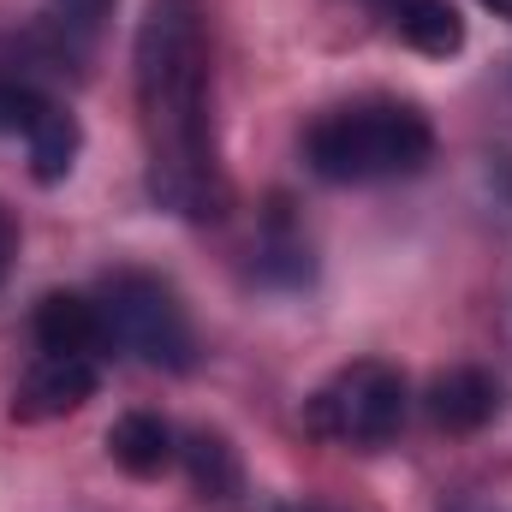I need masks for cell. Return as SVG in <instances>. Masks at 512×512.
Instances as JSON below:
<instances>
[{
	"label": "cell",
	"instance_id": "cell-1",
	"mask_svg": "<svg viewBox=\"0 0 512 512\" xmlns=\"http://www.w3.org/2000/svg\"><path fill=\"white\" fill-rule=\"evenodd\" d=\"M137 126L149 155V197L173 215L209 221L227 203L209 120V30L203 0H149L131 48Z\"/></svg>",
	"mask_w": 512,
	"mask_h": 512
},
{
	"label": "cell",
	"instance_id": "cell-2",
	"mask_svg": "<svg viewBox=\"0 0 512 512\" xmlns=\"http://www.w3.org/2000/svg\"><path fill=\"white\" fill-rule=\"evenodd\" d=\"M435 155V126L423 108L393 102V96H364L328 108L304 131V161L328 185H382V179H411Z\"/></svg>",
	"mask_w": 512,
	"mask_h": 512
},
{
	"label": "cell",
	"instance_id": "cell-3",
	"mask_svg": "<svg viewBox=\"0 0 512 512\" xmlns=\"http://www.w3.org/2000/svg\"><path fill=\"white\" fill-rule=\"evenodd\" d=\"M102 304V322H108V346H126L137 364L149 370H191L197 364V328L179 304V292L149 274V268H114L96 292Z\"/></svg>",
	"mask_w": 512,
	"mask_h": 512
},
{
	"label": "cell",
	"instance_id": "cell-4",
	"mask_svg": "<svg viewBox=\"0 0 512 512\" xmlns=\"http://www.w3.org/2000/svg\"><path fill=\"white\" fill-rule=\"evenodd\" d=\"M405 405H411L405 376H399L393 364L364 358V364L334 370L328 382L304 399V429H310L316 441H328V447L376 453V447H387V441L405 429Z\"/></svg>",
	"mask_w": 512,
	"mask_h": 512
},
{
	"label": "cell",
	"instance_id": "cell-5",
	"mask_svg": "<svg viewBox=\"0 0 512 512\" xmlns=\"http://www.w3.org/2000/svg\"><path fill=\"white\" fill-rule=\"evenodd\" d=\"M0 131L30 143V167H36L42 185L66 179L72 161H78V120L24 78H0Z\"/></svg>",
	"mask_w": 512,
	"mask_h": 512
},
{
	"label": "cell",
	"instance_id": "cell-6",
	"mask_svg": "<svg viewBox=\"0 0 512 512\" xmlns=\"http://www.w3.org/2000/svg\"><path fill=\"white\" fill-rule=\"evenodd\" d=\"M96 382H102V358H36L30 376L12 393V417L18 423H48V417H66L78 411L84 399H96Z\"/></svg>",
	"mask_w": 512,
	"mask_h": 512
},
{
	"label": "cell",
	"instance_id": "cell-7",
	"mask_svg": "<svg viewBox=\"0 0 512 512\" xmlns=\"http://www.w3.org/2000/svg\"><path fill=\"white\" fill-rule=\"evenodd\" d=\"M36 346L48 358H102L108 346V322H102V304L84 298V292H48L36 304Z\"/></svg>",
	"mask_w": 512,
	"mask_h": 512
},
{
	"label": "cell",
	"instance_id": "cell-8",
	"mask_svg": "<svg viewBox=\"0 0 512 512\" xmlns=\"http://www.w3.org/2000/svg\"><path fill=\"white\" fill-rule=\"evenodd\" d=\"M370 6L387 18V30L399 42H411L429 60H447V54L465 48V18L447 0H370Z\"/></svg>",
	"mask_w": 512,
	"mask_h": 512
},
{
	"label": "cell",
	"instance_id": "cell-9",
	"mask_svg": "<svg viewBox=\"0 0 512 512\" xmlns=\"http://www.w3.org/2000/svg\"><path fill=\"white\" fill-rule=\"evenodd\" d=\"M495 405H501L495 382H489L483 370H471V364L435 376V387H429V417H435L447 435H471V429H483V423L495 417Z\"/></svg>",
	"mask_w": 512,
	"mask_h": 512
},
{
	"label": "cell",
	"instance_id": "cell-10",
	"mask_svg": "<svg viewBox=\"0 0 512 512\" xmlns=\"http://www.w3.org/2000/svg\"><path fill=\"white\" fill-rule=\"evenodd\" d=\"M108 453L114 465L131 477H161L173 459H179V435L155 417V411H126L114 429H108Z\"/></svg>",
	"mask_w": 512,
	"mask_h": 512
},
{
	"label": "cell",
	"instance_id": "cell-11",
	"mask_svg": "<svg viewBox=\"0 0 512 512\" xmlns=\"http://www.w3.org/2000/svg\"><path fill=\"white\" fill-rule=\"evenodd\" d=\"M179 453H185V465H191V483H197L203 495L227 501V495L239 489V465H233V453H227V441H221V435H191Z\"/></svg>",
	"mask_w": 512,
	"mask_h": 512
},
{
	"label": "cell",
	"instance_id": "cell-12",
	"mask_svg": "<svg viewBox=\"0 0 512 512\" xmlns=\"http://www.w3.org/2000/svg\"><path fill=\"white\" fill-rule=\"evenodd\" d=\"M108 6H114V0H54V12H60L72 30H96V24L108 18Z\"/></svg>",
	"mask_w": 512,
	"mask_h": 512
},
{
	"label": "cell",
	"instance_id": "cell-13",
	"mask_svg": "<svg viewBox=\"0 0 512 512\" xmlns=\"http://www.w3.org/2000/svg\"><path fill=\"white\" fill-rule=\"evenodd\" d=\"M12 239H18V233H12V221H6V209H0V274H6V256H12Z\"/></svg>",
	"mask_w": 512,
	"mask_h": 512
},
{
	"label": "cell",
	"instance_id": "cell-14",
	"mask_svg": "<svg viewBox=\"0 0 512 512\" xmlns=\"http://www.w3.org/2000/svg\"><path fill=\"white\" fill-rule=\"evenodd\" d=\"M280 512H340V507H316V501H298V507H280Z\"/></svg>",
	"mask_w": 512,
	"mask_h": 512
},
{
	"label": "cell",
	"instance_id": "cell-15",
	"mask_svg": "<svg viewBox=\"0 0 512 512\" xmlns=\"http://www.w3.org/2000/svg\"><path fill=\"white\" fill-rule=\"evenodd\" d=\"M489 12H501V18H512V0H483Z\"/></svg>",
	"mask_w": 512,
	"mask_h": 512
}]
</instances>
